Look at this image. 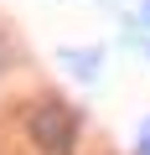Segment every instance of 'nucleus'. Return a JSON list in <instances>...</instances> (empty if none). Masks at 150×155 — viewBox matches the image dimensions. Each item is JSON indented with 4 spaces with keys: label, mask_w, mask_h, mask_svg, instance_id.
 Returning a JSON list of instances; mask_svg holds the SVG:
<instances>
[{
    "label": "nucleus",
    "mask_w": 150,
    "mask_h": 155,
    "mask_svg": "<svg viewBox=\"0 0 150 155\" xmlns=\"http://www.w3.org/2000/svg\"><path fill=\"white\" fill-rule=\"evenodd\" d=\"M129 155H150V114L135 124V145H129Z\"/></svg>",
    "instance_id": "nucleus-3"
},
{
    "label": "nucleus",
    "mask_w": 150,
    "mask_h": 155,
    "mask_svg": "<svg viewBox=\"0 0 150 155\" xmlns=\"http://www.w3.org/2000/svg\"><path fill=\"white\" fill-rule=\"evenodd\" d=\"M26 129H31V145L47 150V155H72L78 150V114H72L62 98L36 104L31 119H26Z\"/></svg>",
    "instance_id": "nucleus-1"
},
{
    "label": "nucleus",
    "mask_w": 150,
    "mask_h": 155,
    "mask_svg": "<svg viewBox=\"0 0 150 155\" xmlns=\"http://www.w3.org/2000/svg\"><path fill=\"white\" fill-rule=\"evenodd\" d=\"M57 62L78 78V83H98V72H104V47H57Z\"/></svg>",
    "instance_id": "nucleus-2"
},
{
    "label": "nucleus",
    "mask_w": 150,
    "mask_h": 155,
    "mask_svg": "<svg viewBox=\"0 0 150 155\" xmlns=\"http://www.w3.org/2000/svg\"><path fill=\"white\" fill-rule=\"evenodd\" d=\"M135 21H140V26H150V0H140V11H135Z\"/></svg>",
    "instance_id": "nucleus-4"
},
{
    "label": "nucleus",
    "mask_w": 150,
    "mask_h": 155,
    "mask_svg": "<svg viewBox=\"0 0 150 155\" xmlns=\"http://www.w3.org/2000/svg\"><path fill=\"white\" fill-rule=\"evenodd\" d=\"M145 57H150V47H145Z\"/></svg>",
    "instance_id": "nucleus-5"
}]
</instances>
